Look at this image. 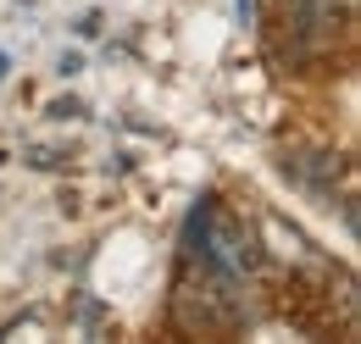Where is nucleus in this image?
I'll return each mask as SVG.
<instances>
[{"label":"nucleus","instance_id":"nucleus-4","mask_svg":"<svg viewBox=\"0 0 361 344\" xmlns=\"http://www.w3.org/2000/svg\"><path fill=\"white\" fill-rule=\"evenodd\" d=\"M239 17L250 23V17H256V0H239Z\"/></svg>","mask_w":361,"mask_h":344},{"label":"nucleus","instance_id":"nucleus-2","mask_svg":"<svg viewBox=\"0 0 361 344\" xmlns=\"http://www.w3.org/2000/svg\"><path fill=\"white\" fill-rule=\"evenodd\" d=\"M173 322L183 333H233V328H245L239 278L206 272V266H183L178 289H173Z\"/></svg>","mask_w":361,"mask_h":344},{"label":"nucleus","instance_id":"nucleus-3","mask_svg":"<svg viewBox=\"0 0 361 344\" xmlns=\"http://www.w3.org/2000/svg\"><path fill=\"white\" fill-rule=\"evenodd\" d=\"M356 0H289V28H295V56H312L334 44L339 23H350Z\"/></svg>","mask_w":361,"mask_h":344},{"label":"nucleus","instance_id":"nucleus-1","mask_svg":"<svg viewBox=\"0 0 361 344\" xmlns=\"http://www.w3.org/2000/svg\"><path fill=\"white\" fill-rule=\"evenodd\" d=\"M183 266H206V272H223V278L245 283L262 266V245L245 233V222L217 195H206V200H195V211L183 222Z\"/></svg>","mask_w":361,"mask_h":344},{"label":"nucleus","instance_id":"nucleus-5","mask_svg":"<svg viewBox=\"0 0 361 344\" xmlns=\"http://www.w3.org/2000/svg\"><path fill=\"white\" fill-rule=\"evenodd\" d=\"M0 73H6V56H0Z\"/></svg>","mask_w":361,"mask_h":344}]
</instances>
